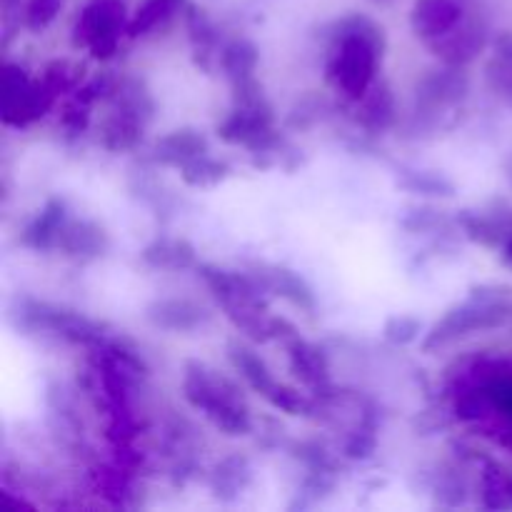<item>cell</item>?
Masks as SVG:
<instances>
[{
	"label": "cell",
	"instance_id": "cell-40",
	"mask_svg": "<svg viewBox=\"0 0 512 512\" xmlns=\"http://www.w3.org/2000/svg\"><path fill=\"white\" fill-rule=\"evenodd\" d=\"M508 175H510V180H512V165H510V173Z\"/></svg>",
	"mask_w": 512,
	"mask_h": 512
},
{
	"label": "cell",
	"instance_id": "cell-15",
	"mask_svg": "<svg viewBox=\"0 0 512 512\" xmlns=\"http://www.w3.org/2000/svg\"><path fill=\"white\" fill-rule=\"evenodd\" d=\"M70 220L68 205L60 198H50L43 208L35 213V218L20 233V245L35 253H48L58 250V240L63 235L65 223Z\"/></svg>",
	"mask_w": 512,
	"mask_h": 512
},
{
	"label": "cell",
	"instance_id": "cell-5",
	"mask_svg": "<svg viewBox=\"0 0 512 512\" xmlns=\"http://www.w3.org/2000/svg\"><path fill=\"white\" fill-rule=\"evenodd\" d=\"M128 10L123 0H88L73 23V48L88 50L90 58L110 60L128 35Z\"/></svg>",
	"mask_w": 512,
	"mask_h": 512
},
{
	"label": "cell",
	"instance_id": "cell-22",
	"mask_svg": "<svg viewBox=\"0 0 512 512\" xmlns=\"http://www.w3.org/2000/svg\"><path fill=\"white\" fill-rule=\"evenodd\" d=\"M250 478H253L250 460L245 455H228L215 465L213 475H210V490L220 503H233L248 488Z\"/></svg>",
	"mask_w": 512,
	"mask_h": 512
},
{
	"label": "cell",
	"instance_id": "cell-27",
	"mask_svg": "<svg viewBox=\"0 0 512 512\" xmlns=\"http://www.w3.org/2000/svg\"><path fill=\"white\" fill-rule=\"evenodd\" d=\"M395 185H398L400 190H408V193L413 195H425V198H453L455 195L453 180L435 173V170L400 168Z\"/></svg>",
	"mask_w": 512,
	"mask_h": 512
},
{
	"label": "cell",
	"instance_id": "cell-13",
	"mask_svg": "<svg viewBox=\"0 0 512 512\" xmlns=\"http://www.w3.org/2000/svg\"><path fill=\"white\" fill-rule=\"evenodd\" d=\"M55 100H58V95L53 93V88L43 78H38L18 98L0 103V120L8 128H30V125L38 123L40 118H45L53 110Z\"/></svg>",
	"mask_w": 512,
	"mask_h": 512
},
{
	"label": "cell",
	"instance_id": "cell-36",
	"mask_svg": "<svg viewBox=\"0 0 512 512\" xmlns=\"http://www.w3.org/2000/svg\"><path fill=\"white\" fill-rule=\"evenodd\" d=\"M325 110H328V103H325L323 95H305V98L298 100V105L290 110L288 125L295 130L310 128V125H315L318 120H323Z\"/></svg>",
	"mask_w": 512,
	"mask_h": 512
},
{
	"label": "cell",
	"instance_id": "cell-26",
	"mask_svg": "<svg viewBox=\"0 0 512 512\" xmlns=\"http://www.w3.org/2000/svg\"><path fill=\"white\" fill-rule=\"evenodd\" d=\"M93 483L95 490L110 505L123 508V505H128L130 495H133V470L115 460L113 465H100V468L93 470Z\"/></svg>",
	"mask_w": 512,
	"mask_h": 512
},
{
	"label": "cell",
	"instance_id": "cell-10",
	"mask_svg": "<svg viewBox=\"0 0 512 512\" xmlns=\"http://www.w3.org/2000/svg\"><path fill=\"white\" fill-rule=\"evenodd\" d=\"M145 320L168 333H193L210 320V313L190 298H158L145 308Z\"/></svg>",
	"mask_w": 512,
	"mask_h": 512
},
{
	"label": "cell",
	"instance_id": "cell-39",
	"mask_svg": "<svg viewBox=\"0 0 512 512\" xmlns=\"http://www.w3.org/2000/svg\"><path fill=\"white\" fill-rule=\"evenodd\" d=\"M368 3H373V5H390V3H393V0H368Z\"/></svg>",
	"mask_w": 512,
	"mask_h": 512
},
{
	"label": "cell",
	"instance_id": "cell-3",
	"mask_svg": "<svg viewBox=\"0 0 512 512\" xmlns=\"http://www.w3.org/2000/svg\"><path fill=\"white\" fill-rule=\"evenodd\" d=\"M510 313L512 305L500 293V288H473V295L465 303L450 308L425 335L423 353H438L470 335L500 328Z\"/></svg>",
	"mask_w": 512,
	"mask_h": 512
},
{
	"label": "cell",
	"instance_id": "cell-6",
	"mask_svg": "<svg viewBox=\"0 0 512 512\" xmlns=\"http://www.w3.org/2000/svg\"><path fill=\"white\" fill-rule=\"evenodd\" d=\"M468 93L470 78L465 68L443 63V68L428 70L415 83V120L420 128H435L468 100Z\"/></svg>",
	"mask_w": 512,
	"mask_h": 512
},
{
	"label": "cell",
	"instance_id": "cell-34",
	"mask_svg": "<svg viewBox=\"0 0 512 512\" xmlns=\"http://www.w3.org/2000/svg\"><path fill=\"white\" fill-rule=\"evenodd\" d=\"M420 333H423V323L415 315H393L383 325V338L395 348H405V345L415 343Z\"/></svg>",
	"mask_w": 512,
	"mask_h": 512
},
{
	"label": "cell",
	"instance_id": "cell-38",
	"mask_svg": "<svg viewBox=\"0 0 512 512\" xmlns=\"http://www.w3.org/2000/svg\"><path fill=\"white\" fill-rule=\"evenodd\" d=\"M503 250H505V260H508V263L512 265V238L503 245Z\"/></svg>",
	"mask_w": 512,
	"mask_h": 512
},
{
	"label": "cell",
	"instance_id": "cell-30",
	"mask_svg": "<svg viewBox=\"0 0 512 512\" xmlns=\"http://www.w3.org/2000/svg\"><path fill=\"white\" fill-rule=\"evenodd\" d=\"M375 428H378V423H375V413L373 410H368V413L360 418L358 428L345 438V445H343L345 458L350 460L373 458L375 450H378V435H375Z\"/></svg>",
	"mask_w": 512,
	"mask_h": 512
},
{
	"label": "cell",
	"instance_id": "cell-19",
	"mask_svg": "<svg viewBox=\"0 0 512 512\" xmlns=\"http://www.w3.org/2000/svg\"><path fill=\"white\" fill-rule=\"evenodd\" d=\"M105 103H110V110H120V113L130 115L145 125L155 115V100L150 90L145 88L143 80L130 78V75H118Z\"/></svg>",
	"mask_w": 512,
	"mask_h": 512
},
{
	"label": "cell",
	"instance_id": "cell-29",
	"mask_svg": "<svg viewBox=\"0 0 512 512\" xmlns=\"http://www.w3.org/2000/svg\"><path fill=\"white\" fill-rule=\"evenodd\" d=\"M40 78H43L45 83L53 88V93L60 98V95L75 93V90L85 83V68L80 63H73V60L58 58L50 60V63L45 65Z\"/></svg>",
	"mask_w": 512,
	"mask_h": 512
},
{
	"label": "cell",
	"instance_id": "cell-7",
	"mask_svg": "<svg viewBox=\"0 0 512 512\" xmlns=\"http://www.w3.org/2000/svg\"><path fill=\"white\" fill-rule=\"evenodd\" d=\"M490 45V15L478 5H470L465 18L448 33L428 43L435 58L445 65H465L473 63L480 53Z\"/></svg>",
	"mask_w": 512,
	"mask_h": 512
},
{
	"label": "cell",
	"instance_id": "cell-4",
	"mask_svg": "<svg viewBox=\"0 0 512 512\" xmlns=\"http://www.w3.org/2000/svg\"><path fill=\"white\" fill-rule=\"evenodd\" d=\"M10 318L25 333L53 335V338L73 345H83V348H95V345H100L108 338V333H105V328L98 320H90L88 315L63 308V305L28 298V295L13 300Z\"/></svg>",
	"mask_w": 512,
	"mask_h": 512
},
{
	"label": "cell",
	"instance_id": "cell-2",
	"mask_svg": "<svg viewBox=\"0 0 512 512\" xmlns=\"http://www.w3.org/2000/svg\"><path fill=\"white\" fill-rule=\"evenodd\" d=\"M183 398L188 400L190 408L205 413V418L230 438H240L253 430L250 408L238 385L198 360L185 365Z\"/></svg>",
	"mask_w": 512,
	"mask_h": 512
},
{
	"label": "cell",
	"instance_id": "cell-20",
	"mask_svg": "<svg viewBox=\"0 0 512 512\" xmlns=\"http://www.w3.org/2000/svg\"><path fill=\"white\" fill-rule=\"evenodd\" d=\"M143 130L145 123L120 113V110H110L103 123H100L98 140L110 153H130V150H138L140 143H143Z\"/></svg>",
	"mask_w": 512,
	"mask_h": 512
},
{
	"label": "cell",
	"instance_id": "cell-16",
	"mask_svg": "<svg viewBox=\"0 0 512 512\" xmlns=\"http://www.w3.org/2000/svg\"><path fill=\"white\" fill-rule=\"evenodd\" d=\"M58 250L68 258L80 260V263H90V260H98L108 253L110 235L95 220L70 218L58 240Z\"/></svg>",
	"mask_w": 512,
	"mask_h": 512
},
{
	"label": "cell",
	"instance_id": "cell-18",
	"mask_svg": "<svg viewBox=\"0 0 512 512\" xmlns=\"http://www.w3.org/2000/svg\"><path fill=\"white\" fill-rule=\"evenodd\" d=\"M143 265L153 270H190L198 268V250L185 238H155L140 250Z\"/></svg>",
	"mask_w": 512,
	"mask_h": 512
},
{
	"label": "cell",
	"instance_id": "cell-24",
	"mask_svg": "<svg viewBox=\"0 0 512 512\" xmlns=\"http://www.w3.org/2000/svg\"><path fill=\"white\" fill-rule=\"evenodd\" d=\"M480 505L485 510H512V473L498 460L483 458Z\"/></svg>",
	"mask_w": 512,
	"mask_h": 512
},
{
	"label": "cell",
	"instance_id": "cell-17",
	"mask_svg": "<svg viewBox=\"0 0 512 512\" xmlns=\"http://www.w3.org/2000/svg\"><path fill=\"white\" fill-rule=\"evenodd\" d=\"M208 153V140L200 130L195 128H178L173 133L163 135V138L155 140V145L150 148L148 160L160 168H183L185 163H190L198 155Z\"/></svg>",
	"mask_w": 512,
	"mask_h": 512
},
{
	"label": "cell",
	"instance_id": "cell-35",
	"mask_svg": "<svg viewBox=\"0 0 512 512\" xmlns=\"http://www.w3.org/2000/svg\"><path fill=\"white\" fill-rule=\"evenodd\" d=\"M63 3L65 0H28L23 10V25L30 33H43L58 18Z\"/></svg>",
	"mask_w": 512,
	"mask_h": 512
},
{
	"label": "cell",
	"instance_id": "cell-23",
	"mask_svg": "<svg viewBox=\"0 0 512 512\" xmlns=\"http://www.w3.org/2000/svg\"><path fill=\"white\" fill-rule=\"evenodd\" d=\"M260 65V50L250 38H233L220 50L218 68L228 78V83H240V80L255 78V70Z\"/></svg>",
	"mask_w": 512,
	"mask_h": 512
},
{
	"label": "cell",
	"instance_id": "cell-37",
	"mask_svg": "<svg viewBox=\"0 0 512 512\" xmlns=\"http://www.w3.org/2000/svg\"><path fill=\"white\" fill-rule=\"evenodd\" d=\"M400 225H403L405 230H410V233H430V230L445 228V225H448V218L433 208H415L400 220Z\"/></svg>",
	"mask_w": 512,
	"mask_h": 512
},
{
	"label": "cell",
	"instance_id": "cell-11",
	"mask_svg": "<svg viewBox=\"0 0 512 512\" xmlns=\"http://www.w3.org/2000/svg\"><path fill=\"white\" fill-rule=\"evenodd\" d=\"M183 18H185V30H188L190 50H193L195 68L210 75L215 68H218L220 50H223L220 48L218 25H215V20L210 18L208 10L193 3H188Z\"/></svg>",
	"mask_w": 512,
	"mask_h": 512
},
{
	"label": "cell",
	"instance_id": "cell-31",
	"mask_svg": "<svg viewBox=\"0 0 512 512\" xmlns=\"http://www.w3.org/2000/svg\"><path fill=\"white\" fill-rule=\"evenodd\" d=\"M265 400H268L275 410H280V413L285 415H303V418H308V415H313L315 410H318L315 398H308V395L300 393L298 388H290V385L283 383L275 385L273 393Z\"/></svg>",
	"mask_w": 512,
	"mask_h": 512
},
{
	"label": "cell",
	"instance_id": "cell-14",
	"mask_svg": "<svg viewBox=\"0 0 512 512\" xmlns=\"http://www.w3.org/2000/svg\"><path fill=\"white\" fill-rule=\"evenodd\" d=\"M398 100H395L393 88L385 80H375L373 88L355 103L353 120L370 135L388 133L398 125Z\"/></svg>",
	"mask_w": 512,
	"mask_h": 512
},
{
	"label": "cell",
	"instance_id": "cell-12",
	"mask_svg": "<svg viewBox=\"0 0 512 512\" xmlns=\"http://www.w3.org/2000/svg\"><path fill=\"white\" fill-rule=\"evenodd\" d=\"M285 350H288L290 373H293L295 380H300L310 393L318 395L333 385L328 355H325L318 345L295 335L293 340L285 343Z\"/></svg>",
	"mask_w": 512,
	"mask_h": 512
},
{
	"label": "cell",
	"instance_id": "cell-1",
	"mask_svg": "<svg viewBox=\"0 0 512 512\" xmlns=\"http://www.w3.org/2000/svg\"><path fill=\"white\" fill-rule=\"evenodd\" d=\"M325 80L348 103H358L375 83L388 38L385 28L365 13H350L328 28Z\"/></svg>",
	"mask_w": 512,
	"mask_h": 512
},
{
	"label": "cell",
	"instance_id": "cell-25",
	"mask_svg": "<svg viewBox=\"0 0 512 512\" xmlns=\"http://www.w3.org/2000/svg\"><path fill=\"white\" fill-rule=\"evenodd\" d=\"M185 8H188V0H143L130 15L128 38H143V35L153 33L175 15L185 13Z\"/></svg>",
	"mask_w": 512,
	"mask_h": 512
},
{
	"label": "cell",
	"instance_id": "cell-9",
	"mask_svg": "<svg viewBox=\"0 0 512 512\" xmlns=\"http://www.w3.org/2000/svg\"><path fill=\"white\" fill-rule=\"evenodd\" d=\"M250 273L253 278L263 285V290L268 295H278V298L288 300L290 305H295L303 313H315L318 308V300H315L313 288L305 283V278L295 270L285 268V265H270V263H255L250 265Z\"/></svg>",
	"mask_w": 512,
	"mask_h": 512
},
{
	"label": "cell",
	"instance_id": "cell-8",
	"mask_svg": "<svg viewBox=\"0 0 512 512\" xmlns=\"http://www.w3.org/2000/svg\"><path fill=\"white\" fill-rule=\"evenodd\" d=\"M473 0H413L410 8V28L415 38L433 43L465 18Z\"/></svg>",
	"mask_w": 512,
	"mask_h": 512
},
{
	"label": "cell",
	"instance_id": "cell-28",
	"mask_svg": "<svg viewBox=\"0 0 512 512\" xmlns=\"http://www.w3.org/2000/svg\"><path fill=\"white\" fill-rule=\"evenodd\" d=\"M230 173L233 170H230V165L225 160L210 158L208 153L198 155V158H193L190 163H185L180 168V178L190 188H213V185L223 183Z\"/></svg>",
	"mask_w": 512,
	"mask_h": 512
},
{
	"label": "cell",
	"instance_id": "cell-32",
	"mask_svg": "<svg viewBox=\"0 0 512 512\" xmlns=\"http://www.w3.org/2000/svg\"><path fill=\"white\" fill-rule=\"evenodd\" d=\"M95 103H90L83 93H70L68 100L60 108V128L68 135H83L90 125V110Z\"/></svg>",
	"mask_w": 512,
	"mask_h": 512
},
{
	"label": "cell",
	"instance_id": "cell-21",
	"mask_svg": "<svg viewBox=\"0 0 512 512\" xmlns=\"http://www.w3.org/2000/svg\"><path fill=\"white\" fill-rule=\"evenodd\" d=\"M228 360H230V365H233L235 373L245 380V385H248L253 393L268 398V395L273 393L275 385H278V380L273 378V373H270V368L265 365V360L260 358L253 348H248V345L230 343L228 345Z\"/></svg>",
	"mask_w": 512,
	"mask_h": 512
},
{
	"label": "cell",
	"instance_id": "cell-33",
	"mask_svg": "<svg viewBox=\"0 0 512 512\" xmlns=\"http://www.w3.org/2000/svg\"><path fill=\"white\" fill-rule=\"evenodd\" d=\"M485 83L505 105L512 108V58L495 53V58L485 65Z\"/></svg>",
	"mask_w": 512,
	"mask_h": 512
}]
</instances>
